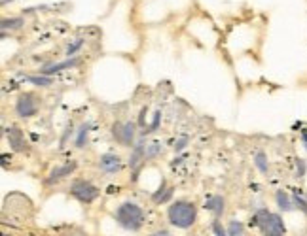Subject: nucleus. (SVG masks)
<instances>
[{
    "mask_svg": "<svg viewBox=\"0 0 307 236\" xmlns=\"http://www.w3.org/2000/svg\"><path fill=\"white\" fill-rule=\"evenodd\" d=\"M167 218L173 227L178 229H190L197 219V208L195 204L188 202V200H176L169 206L167 210Z\"/></svg>",
    "mask_w": 307,
    "mask_h": 236,
    "instance_id": "f257e3e1",
    "label": "nucleus"
},
{
    "mask_svg": "<svg viewBox=\"0 0 307 236\" xmlns=\"http://www.w3.org/2000/svg\"><path fill=\"white\" fill-rule=\"evenodd\" d=\"M114 218L126 230H140L145 225V211L135 202H124L116 208Z\"/></svg>",
    "mask_w": 307,
    "mask_h": 236,
    "instance_id": "f03ea898",
    "label": "nucleus"
},
{
    "mask_svg": "<svg viewBox=\"0 0 307 236\" xmlns=\"http://www.w3.org/2000/svg\"><path fill=\"white\" fill-rule=\"evenodd\" d=\"M252 223L256 225L263 236H284L286 234V227L284 221L279 214H273L270 210H260L256 216L252 218Z\"/></svg>",
    "mask_w": 307,
    "mask_h": 236,
    "instance_id": "7ed1b4c3",
    "label": "nucleus"
},
{
    "mask_svg": "<svg viewBox=\"0 0 307 236\" xmlns=\"http://www.w3.org/2000/svg\"><path fill=\"white\" fill-rule=\"evenodd\" d=\"M70 195L80 202H93L99 197V189L88 180H74L70 185Z\"/></svg>",
    "mask_w": 307,
    "mask_h": 236,
    "instance_id": "20e7f679",
    "label": "nucleus"
},
{
    "mask_svg": "<svg viewBox=\"0 0 307 236\" xmlns=\"http://www.w3.org/2000/svg\"><path fill=\"white\" fill-rule=\"evenodd\" d=\"M38 108H40V100L31 93L21 95L17 99V102H15V112H17L19 117H23V119L36 115Z\"/></svg>",
    "mask_w": 307,
    "mask_h": 236,
    "instance_id": "39448f33",
    "label": "nucleus"
},
{
    "mask_svg": "<svg viewBox=\"0 0 307 236\" xmlns=\"http://www.w3.org/2000/svg\"><path fill=\"white\" fill-rule=\"evenodd\" d=\"M135 123L131 121H127V123H114L112 127V136L114 140H118L119 144H124V146H131V142L135 140Z\"/></svg>",
    "mask_w": 307,
    "mask_h": 236,
    "instance_id": "423d86ee",
    "label": "nucleus"
},
{
    "mask_svg": "<svg viewBox=\"0 0 307 236\" xmlns=\"http://www.w3.org/2000/svg\"><path fill=\"white\" fill-rule=\"evenodd\" d=\"M99 168L105 174H116V172L121 170V161H119V157L116 153H105L100 157Z\"/></svg>",
    "mask_w": 307,
    "mask_h": 236,
    "instance_id": "0eeeda50",
    "label": "nucleus"
},
{
    "mask_svg": "<svg viewBox=\"0 0 307 236\" xmlns=\"http://www.w3.org/2000/svg\"><path fill=\"white\" fill-rule=\"evenodd\" d=\"M6 136H8V142H10V148L13 151H25L27 149V144H25V136L21 134L17 127H10L6 131Z\"/></svg>",
    "mask_w": 307,
    "mask_h": 236,
    "instance_id": "6e6552de",
    "label": "nucleus"
},
{
    "mask_svg": "<svg viewBox=\"0 0 307 236\" xmlns=\"http://www.w3.org/2000/svg\"><path fill=\"white\" fill-rule=\"evenodd\" d=\"M76 170V162H69V164H65V167H57L53 172H51L48 178H46V185H51V183H57V181L65 178V176L72 174Z\"/></svg>",
    "mask_w": 307,
    "mask_h": 236,
    "instance_id": "1a4fd4ad",
    "label": "nucleus"
},
{
    "mask_svg": "<svg viewBox=\"0 0 307 236\" xmlns=\"http://www.w3.org/2000/svg\"><path fill=\"white\" fill-rule=\"evenodd\" d=\"M80 62V59L78 57H72V59H67L65 62H57V64H48V66H44L42 68V74H55V72H61V70L65 68H72V66H76Z\"/></svg>",
    "mask_w": 307,
    "mask_h": 236,
    "instance_id": "9d476101",
    "label": "nucleus"
},
{
    "mask_svg": "<svg viewBox=\"0 0 307 236\" xmlns=\"http://www.w3.org/2000/svg\"><path fill=\"white\" fill-rule=\"evenodd\" d=\"M205 208H207L209 211H213L216 218L222 216V211H224V197H220V195L209 197L207 202H205Z\"/></svg>",
    "mask_w": 307,
    "mask_h": 236,
    "instance_id": "9b49d317",
    "label": "nucleus"
},
{
    "mask_svg": "<svg viewBox=\"0 0 307 236\" xmlns=\"http://www.w3.org/2000/svg\"><path fill=\"white\" fill-rule=\"evenodd\" d=\"M275 200H277V206H279V208H281L282 211H290L292 208H294V204H292V200H290V197H289V195H286L284 191H279V193H277Z\"/></svg>",
    "mask_w": 307,
    "mask_h": 236,
    "instance_id": "f8f14e48",
    "label": "nucleus"
},
{
    "mask_svg": "<svg viewBox=\"0 0 307 236\" xmlns=\"http://www.w3.org/2000/svg\"><path fill=\"white\" fill-rule=\"evenodd\" d=\"M25 25V19H21V17H17V19H2V31H19L21 27Z\"/></svg>",
    "mask_w": 307,
    "mask_h": 236,
    "instance_id": "ddd939ff",
    "label": "nucleus"
},
{
    "mask_svg": "<svg viewBox=\"0 0 307 236\" xmlns=\"http://www.w3.org/2000/svg\"><path fill=\"white\" fill-rule=\"evenodd\" d=\"M142 157H146V151H145V148H142V144H138L137 148H135V151H133L131 159H129V167L138 168V162H140Z\"/></svg>",
    "mask_w": 307,
    "mask_h": 236,
    "instance_id": "4468645a",
    "label": "nucleus"
},
{
    "mask_svg": "<svg viewBox=\"0 0 307 236\" xmlns=\"http://www.w3.org/2000/svg\"><path fill=\"white\" fill-rule=\"evenodd\" d=\"M171 197H173V189H169V187H165V183H163V187L159 189V191L154 195V202H165V200H169Z\"/></svg>",
    "mask_w": 307,
    "mask_h": 236,
    "instance_id": "2eb2a0df",
    "label": "nucleus"
},
{
    "mask_svg": "<svg viewBox=\"0 0 307 236\" xmlns=\"http://www.w3.org/2000/svg\"><path fill=\"white\" fill-rule=\"evenodd\" d=\"M254 164H256L258 170H260L262 174H265V172H268V157H265V153H263V151H258L256 155H254Z\"/></svg>",
    "mask_w": 307,
    "mask_h": 236,
    "instance_id": "dca6fc26",
    "label": "nucleus"
},
{
    "mask_svg": "<svg viewBox=\"0 0 307 236\" xmlns=\"http://www.w3.org/2000/svg\"><path fill=\"white\" fill-rule=\"evenodd\" d=\"M27 81H31L34 85H40V87H50L51 83H53V80L48 78V76H29Z\"/></svg>",
    "mask_w": 307,
    "mask_h": 236,
    "instance_id": "f3484780",
    "label": "nucleus"
},
{
    "mask_svg": "<svg viewBox=\"0 0 307 236\" xmlns=\"http://www.w3.org/2000/svg\"><path fill=\"white\" fill-rule=\"evenodd\" d=\"M243 234H244L243 223H239V221H230V225H228V236H243Z\"/></svg>",
    "mask_w": 307,
    "mask_h": 236,
    "instance_id": "a211bd4d",
    "label": "nucleus"
},
{
    "mask_svg": "<svg viewBox=\"0 0 307 236\" xmlns=\"http://www.w3.org/2000/svg\"><path fill=\"white\" fill-rule=\"evenodd\" d=\"M88 132H89V125H81V129L78 131V138H76V146L78 148H84V144L88 140Z\"/></svg>",
    "mask_w": 307,
    "mask_h": 236,
    "instance_id": "6ab92c4d",
    "label": "nucleus"
},
{
    "mask_svg": "<svg viewBox=\"0 0 307 236\" xmlns=\"http://www.w3.org/2000/svg\"><path fill=\"white\" fill-rule=\"evenodd\" d=\"M292 199H294V206H296V208H300V210L303 211V214H307V200L303 199V195H300V193H296Z\"/></svg>",
    "mask_w": 307,
    "mask_h": 236,
    "instance_id": "aec40b11",
    "label": "nucleus"
},
{
    "mask_svg": "<svg viewBox=\"0 0 307 236\" xmlns=\"http://www.w3.org/2000/svg\"><path fill=\"white\" fill-rule=\"evenodd\" d=\"M81 45H84V40H76V42H72V44L69 45V48H67V55H74L76 51L80 50Z\"/></svg>",
    "mask_w": 307,
    "mask_h": 236,
    "instance_id": "412c9836",
    "label": "nucleus"
},
{
    "mask_svg": "<svg viewBox=\"0 0 307 236\" xmlns=\"http://www.w3.org/2000/svg\"><path fill=\"white\" fill-rule=\"evenodd\" d=\"M146 151H148V153H146L145 159H154V157L157 155V151H159V144H152V146L146 149Z\"/></svg>",
    "mask_w": 307,
    "mask_h": 236,
    "instance_id": "4be33fe9",
    "label": "nucleus"
},
{
    "mask_svg": "<svg viewBox=\"0 0 307 236\" xmlns=\"http://www.w3.org/2000/svg\"><path fill=\"white\" fill-rule=\"evenodd\" d=\"M213 230L216 236H228V229H222V225H220V221H214L213 223Z\"/></svg>",
    "mask_w": 307,
    "mask_h": 236,
    "instance_id": "5701e85b",
    "label": "nucleus"
},
{
    "mask_svg": "<svg viewBox=\"0 0 307 236\" xmlns=\"http://www.w3.org/2000/svg\"><path fill=\"white\" fill-rule=\"evenodd\" d=\"M188 144V136H182L178 142H176V146H175V151H182V148Z\"/></svg>",
    "mask_w": 307,
    "mask_h": 236,
    "instance_id": "b1692460",
    "label": "nucleus"
},
{
    "mask_svg": "<svg viewBox=\"0 0 307 236\" xmlns=\"http://www.w3.org/2000/svg\"><path fill=\"white\" fill-rule=\"evenodd\" d=\"M305 174V162L301 161V159H298V176H303Z\"/></svg>",
    "mask_w": 307,
    "mask_h": 236,
    "instance_id": "393cba45",
    "label": "nucleus"
},
{
    "mask_svg": "<svg viewBox=\"0 0 307 236\" xmlns=\"http://www.w3.org/2000/svg\"><path fill=\"white\" fill-rule=\"evenodd\" d=\"M150 236H171L167 230H157V232H154V234H150Z\"/></svg>",
    "mask_w": 307,
    "mask_h": 236,
    "instance_id": "a878e982",
    "label": "nucleus"
},
{
    "mask_svg": "<svg viewBox=\"0 0 307 236\" xmlns=\"http://www.w3.org/2000/svg\"><path fill=\"white\" fill-rule=\"evenodd\" d=\"M301 142H303V146L307 148V132H303V136H301Z\"/></svg>",
    "mask_w": 307,
    "mask_h": 236,
    "instance_id": "bb28decb",
    "label": "nucleus"
},
{
    "mask_svg": "<svg viewBox=\"0 0 307 236\" xmlns=\"http://www.w3.org/2000/svg\"><path fill=\"white\" fill-rule=\"evenodd\" d=\"M2 236H8V234H2Z\"/></svg>",
    "mask_w": 307,
    "mask_h": 236,
    "instance_id": "cd10ccee",
    "label": "nucleus"
}]
</instances>
